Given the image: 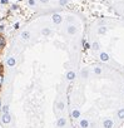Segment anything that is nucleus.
I'll return each mask as SVG.
<instances>
[{
	"instance_id": "obj_31",
	"label": "nucleus",
	"mask_w": 124,
	"mask_h": 128,
	"mask_svg": "<svg viewBox=\"0 0 124 128\" xmlns=\"http://www.w3.org/2000/svg\"><path fill=\"white\" fill-rule=\"evenodd\" d=\"M19 2H21V0H19Z\"/></svg>"
},
{
	"instance_id": "obj_27",
	"label": "nucleus",
	"mask_w": 124,
	"mask_h": 128,
	"mask_svg": "<svg viewBox=\"0 0 124 128\" xmlns=\"http://www.w3.org/2000/svg\"><path fill=\"white\" fill-rule=\"evenodd\" d=\"M39 2H40L41 4H48V3H49V0H39Z\"/></svg>"
},
{
	"instance_id": "obj_3",
	"label": "nucleus",
	"mask_w": 124,
	"mask_h": 128,
	"mask_svg": "<svg viewBox=\"0 0 124 128\" xmlns=\"http://www.w3.org/2000/svg\"><path fill=\"white\" fill-rule=\"evenodd\" d=\"M1 122H3L4 124H9V123L11 122V117H10V114H9V113L3 114V117H1Z\"/></svg>"
},
{
	"instance_id": "obj_23",
	"label": "nucleus",
	"mask_w": 124,
	"mask_h": 128,
	"mask_svg": "<svg viewBox=\"0 0 124 128\" xmlns=\"http://www.w3.org/2000/svg\"><path fill=\"white\" fill-rule=\"evenodd\" d=\"M0 3L3 5H6V4H9V0H0Z\"/></svg>"
},
{
	"instance_id": "obj_19",
	"label": "nucleus",
	"mask_w": 124,
	"mask_h": 128,
	"mask_svg": "<svg viewBox=\"0 0 124 128\" xmlns=\"http://www.w3.org/2000/svg\"><path fill=\"white\" fill-rule=\"evenodd\" d=\"M83 46H84V49H90V44L87 43L85 40H83Z\"/></svg>"
},
{
	"instance_id": "obj_15",
	"label": "nucleus",
	"mask_w": 124,
	"mask_h": 128,
	"mask_svg": "<svg viewBox=\"0 0 124 128\" xmlns=\"http://www.w3.org/2000/svg\"><path fill=\"white\" fill-rule=\"evenodd\" d=\"M107 30H108V29H107L105 26H100V28L98 29V34H105Z\"/></svg>"
},
{
	"instance_id": "obj_17",
	"label": "nucleus",
	"mask_w": 124,
	"mask_h": 128,
	"mask_svg": "<svg viewBox=\"0 0 124 128\" xmlns=\"http://www.w3.org/2000/svg\"><path fill=\"white\" fill-rule=\"evenodd\" d=\"M5 46V38L0 35V48H4Z\"/></svg>"
},
{
	"instance_id": "obj_16",
	"label": "nucleus",
	"mask_w": 124,
	"mask_h": 128,
	"mask_svg": "<svg viewBox=\"0 0 124 128\" xmlns=\"http://www.w3.org/2000/svg\"><path fill=\"white\" fill-rule=\"evenodd\" d=\"M41 34H43V35H50V29H49V28H44V29L41 30Z\"/></svg>"
},
{
	"instance_id": "obj_18",
	"label": "nucleus",
	"mask_w": 124,
	"mask_h": 128,
	"mask_svg": "<svg viewBox=\"0 0 124 128\" xmlns=\"http://www.w3.org/2000/svg\"><path fill=\"white\" fill-rule=\"evenodd\" d=\"M1 110H3V114L9 113V106H4V107H1Z\"/></svg>"
},
{
	"instance_id": "obj_9",
	"label": "nucleus",
	"mask_w": 124,
	"mask_h": 128,
	"mask_svg": "<svg viewBox=\"0 0 124 128\" xmlns=\"http://www.w3.org/2000/svg\"><path fill=\"white\" fill-rule=\"evenodd\" d=\"M67 32H68L69 34H72V35H73V34H75V33H77V28H75L74 25H69V26H68V29H67Z\"/></svg>"
},
{
	"instance_id": "obj_8",
	"label": "nucleus",
	"mask_w": 124,
	"mask_h": 128,
	"mask_svg": "<svg viewBox=\"0 0 124 128\" xmlns=\"http://www.w3.org/2000/svg\"><path fill=\"white\" fill-rule=\"evenodd\" d=\"M72 117H73L74 119H78V118H80V110L75 108V109L72 112Z\"/></svg>"
},
{
	"instance_id": "obj_1",
	"label": "nucleus",
	"mask_w": 124,
	"mask_h": 128,
	"mask_svg": "<svg viewBox=\"0 0 124 128\" xmlns=\"http://www.w3.org/2000/svg\"><path fill=\"white\" fill-rule=\"evenodd\" d=\"M113 120L110 119V118H105L104 120H103V127L104 128H113Z\"/></svg>"
},
{
	"instance_id": "obj_4",
	"label": "nucleus",
	"mask_w": 124,
	"mask_h": 128,
	"mask_svg": "<svg viewBox=\"0 0 124 128\" xmlns=\"http://www.w3.org/2000/svg\"><path fill=\"white\" fill-rule=\"evenodd\" d=\"M79 126H80V128H89V120L85 119V118H83V119H80Z\"/></svg>"
},
{
	"instance_id": "obj_24",
	"label": "nucleus",
	"mask_w": 124,
	"mask_h": 128,
	"mask_svg": "<svg viewBox=\"0 0 124 128\" xmlns=\"http://www.w3.org/2000/svg\"><path fill=\"white\" fill-rule=\"evenodd\" d=\"M29 5L34 6V5H35V0H29Z\"/></svg>"
},
{
	"instance_id": "obj_14",
	"label": "nucleus",
	"mask_w": 124,
	"mask_h": 128,
	"mask_svg": "<svg viewBox=\"0 0 124 128\" xmlns=\"http://www.w3.org/2000/svg\"><path fill=\"white\" fill-rule=\"evenodd\" d=\"M90 48H92L93 50H99V49H100V46H99V43H98V42H94V43L92 44V46H90Z\"/></svg>"
},
{
	"instance_id": "obj_13",
	"label": "nucleus",
	"mask_w": 124,
	"mask_h": 128,
	"mask_svg": "<svg viewBox=\"0 0 124 128\" xmlns=\"http://www.w3.org/2000/svg\"><path fill=\"white\" fill-rule=\"evenodd\" d=\"M93 72H94V74H97V76H100V74L103 73V70H102L100 67H95V68L93 69Z\"/></svg>"
},
{
	"instance_id": "obj_7",
	"label": "nucleus",
	"mask_w": 124,
	"mask_h": 128,
	"mask_svg": "<svg viewBox=\"0 0 124 128\" xmlns=\"http://www.w3.org/2000/svg\"><path fill=\"white\" fill-rule=\"evenodd\" d=\"M67 79H68L69 82H73V80L75 79V73H74L73 70L68 72V73H67Z\"/></svg>"
},
{
	"instance_id": "obj_5",
	"label": "nucleus",
	"mask_w": 124,
	"mask_h": 128,
	"mask_svg": "<svg viewBox=\"0 0 124 128\" xmlns=\"http://www.w3.org/2000/svg\"><path fill=\"white\" fill-rule=\"evenodd\" d=\"M99 58H100L102 62H108V60H109V55H108V53H105V52H102V53L99 54Z\"/></svg>"
},
{
	"instance_id": "obj_2",
	"label": "nucleus",
	"mask_w": 124,
	"mask_h": 128,
	"mask_svg": "<svg viewBox=\"0 0 124 128\" xmlns=\"http://www.w3.org/2000/svg\"><path fill=\"white\" fill-rule=\"evenodd\" d=\"M51 19H53L54 24H61V22H63V18H61L60 14H54V15L51 16Z\"/></svg>"
},
{
	"instance_id": "obj_20",
	"label": "nucleus",
	"mask_w": 124,
	"mask_h": 128,
	"mask_svg": "<svg viewBox=\"0 0 124 128\" xmlns=\"http://www.w3.org/2000/svg\"><path fill=\"white\" fill-rule=\"evenodd\" d=\"M58 109H60V110L64 109V103H63V102H59V103H58Z\"/></svg>"
},
{
	"instance_id": "obj_10",
	"label": "nucleus",
	"mask_w": 124,
	"mask_h": 128,
	"mask_svg": "<svg viewBox=\"0 0 124 128\" xmlns=\"http://www.w3.org/2000/svg\"><path fill=\"white\" fill-rule=\"evenodd\" d=\"M20 38H21V39H24V40H28V39H30V33L25 30V32H23V33H21Z\"/></svg>"
},
{
	"instance_id": "obj_21",
	"label": "nucleus",
	"mask_w": 124,
	"mask_h": 128,
	"mask_svg": "<svg viewBox=\"0 0 124 128\" xmlns=\"http://www.w3.org/2000/svg\"><path fill=\"white\" fill-rule=\"evenodd\" d=\"M59 4L60 5H67L68 4V0H59Z\"/></svg>"
},
{
	"instance_id": "obj_29",
	"label": "nucleus",
	"mask_w": 124,
	"mask_h": 128,
	"mask_svg": "<svg viewBox=\"0 0 124 128\" xmlns=\"http://www.w3.org/2000/svg\"><path fill=\"white\" fill-rule=\"evenodd\" d=\"M3 106H1V99H0V108H1Z\"/></svg>"
},
{
	"instance_id": "obj_22",
	"label": "nucleus",
	"mask_w": 124,
	"mask_h": 128,
	"mask_svg": "<svg viewBox=\"0 0 124 128\" xmlns=\"http://www.w3.org/2000/svg\"><path fill=\"white\" fill-rule=\"evenodd\" d=\"M82 77L83 78H88V70H83L82 72Z\"/></svg>"
},
{
	"instance_id": "obj_6",
	"label": "nucleus",
	"mask_w": 124,
	"mask_h": 128,
	"mask_svg": "<svg viewBox=\"0 0 124 128\" xmlns=\"http://www.w3.org/2000/svg\"><path fill=\"white\" fill-rule=\"evenodd\" d=\"M6 64H8V67H10V68L15 67V64H16V60H15V58H9V59L6 60Z\"/></svg>"
},
{
	"instance_id": "obj_12",
	"label": "nucleus",
	"mask_w": 124,
	"mask_h": 128,
	"mask_svg": "<svg viewBox=\"0 0 124 128\" xmlns=\"http://www.w3.org/2000/svg\"><path fill=\"white\" fill-rule=\"evenodd\" d=\"M117 116H118V118H119V119H124V108L119 109V110H118V113H117Z\"/></svg>"
},
{
	"instance_id": "obj_25",
	"label": "nucleus",
	"mask_w": 124,
	"mask_h": 128,
	"mask_svg": "<svg viewBox=\"0 0 124 128\" xmlns=\"http://www.w3.org/2000/svg\"><path fill=\"white\" fill-rule=\"evenodd\" d=\"M3 82H4V77L0 74V87H1V84H3Z\"/></svg>"
},
{
	"instance_id": "obj_30",
	"label": "nucleus",
	"mask_w": 124,
	"mask_h": 128,
	"mask_svg": "<svg viewBox=\"0 0 124 128\" xmlns=\"http://www.w3.org/2000/svg\"><path fill=\"white\" fill-rule=\"evenodd\" d=\"M1 20H3V18H1V16H0V22H1Z\"/></svg>"
},
{
	"instance_id": "obj_26",
	"label": "nucleus",
	"mask_w": 124,
	"mask_h": 128,
	"mask_svg": "<svg viewBox=\"0 0 124 128\" xmlns=\"http://www.w3.org/2000/svg\"><path fill=\"white\" fill-rule=\"evenodd\" d=\"M4 30H5V26H4V25L1 24V25H0V33H3Z\"/></svg>"
},
{
	"instance_id": "obj_28",
	"label": "nucleus",
	"mask_w": 124,
	"mask_h": 128,
	"mask_svg": "<svg viewBox=\"0 0 124 128\" xmlns=\"http://www.w3.org/2000/svg\"><path fill=\"white\" fill-rule=\"evenodd\" d=\"M19 26H20V24H19V23H15V25H14V29H19Z\"/></svg>"
},
{
	"instance_id": "obj_11",
	"label": "nucleus",
	"mask_w": 124,
	"mask_h": 128,
	"mask_svg": "<svg viewBox=\"0 0 124 128\" xmlns=\"http://www.w3.org/2000/svg\"><path fill=\"white\" fill-rule=\"evenodd\" d=\"M65 123H67V122H65V119H64V118H60V119H58L56 126H58V127H64V126H65Z\"/></svg>"
}]
</instances>
